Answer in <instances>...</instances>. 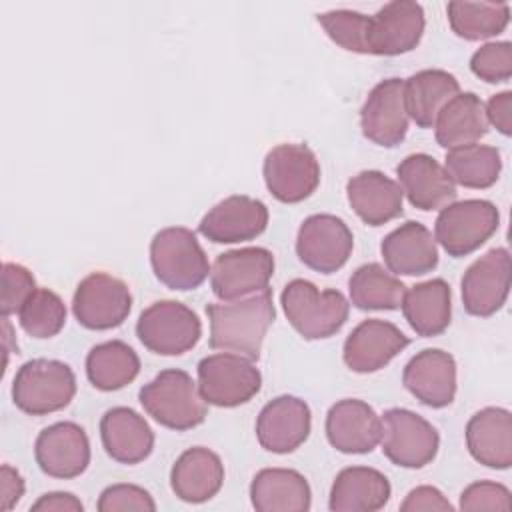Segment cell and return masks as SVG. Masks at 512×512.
I'll return each instance as SVG.
<instances>
[{"mask_svg": "<svg viewBox=\"0 0 512 512\" xmlns=\"http://www.w3.org/2000/svg\"><path fill=\"white\" fill-rule=\"evenodd\" d=\"M250 500L258 512H306L312 504V492L300 472L264 468L252 478Z\"/></svg>", "mask_w": 512, "mask_h": 512, "instance_id": "30", "label": "cell"}, {"mask_svg": "<svg viewBox=\"0 0 512 512\" xmlns=\"http://www.w3.org/2000/svg\"><path fill=\"white\" fill-rule=\"evenodd\" d=\"M312 428V414L304 400L282 394L270 400L256 418L260 446L274 454H288L302 446Z\"/></svg>", "mask_w": 512, "mask_h": 512, "instance_id": "19", "label": "cell"}, {"mask_svg": "<svg viewBox=\"0 0 512 512\" xmlns=\"http://www.w3.org/2000/svg\"><path fill=\"white\" fill-rule=\"evenodd\" d=\"M488 126L484 102L474 92H458L438 112L432 128L436 142L446 150H454L476 144L488 134Z\"/></svg>", "mask_w": 512, "mask_h": 512, "instance_id": "31", "label": "cell"}, {"mask_svg": "<svg viewBox=\"0 0 512 512\" xmlns=\"http://www.w3.org/2000/svg\"><path fill=\"white\" fill-rule=\"evenodd\" d=\"M500 224V212L490 200H462L444 206L434 222V240L452 258L478 250Z\"/></svg>", "mask_w": 512, "mask_h": 512, "instance_id": "8", "label": "cell"}, {"mask_svg": "<svg viewBox=\"0 0 512 512\" xmlns=\"http://www.w3.org/2000/svg\"><path fill=\"white\" fill-rule=\"evenodd\" d=\"M262 386V374L250 358L220 352L198 362V390L208 404L234 408L250 402Z\"/></svg>", "mask_w": 512, "mask_h": 512, "instance_id": "7", "label": "cell"}, {"mask_svg": "<svg viewBox=\"0 0 512 512\" xmlns=\"http://www.w3.org/2000/svg\"><path fill=\"white\" fill-rule=\"evenodd\" d=\"M424 10L412 0H394L370 16L368 52L398 56L414 50L424 34Z\"/></svg>", "mask_w": 512, "mask_h": 512, "instance_id": "17", "label": "cell"}, {"mask_svg": "<svg viewBox=\"0 0 512 512\" xmlns=\"http://www.w3.org/2000/svg\"><path fill=\"white\" fill-rule=\"evenodd\" d=\"M132 310L130 288L108 272H92L76 286L72 312L88 330H110L120 326Z\"/></svg>", "mask_w": 512, "mask_h": 512, "instance_id": "12", "label": "cell"}, {"mask_svg": "<svg viewBox=\"0 0 512 512\" xmlns=\"http://www.w3.org/2000/svg\"><path fill=\"white\" fill-rule=\"evenodd\" d=\"M484 108H486L488 124H492L500 134L510 136L512 134V92L504 90L494 94Z\"/></svg>", "mask_w": 512, "mask_h": 512, "instance_id": "45", "label": "cell"}, {"mask_svg": "<svg viewBox=\"0 0 512 512\" xmlns=\"http://www.w3.org/2000/svg\"><path fill=\"white\" fill-rule=\"evenodd\" d=\"M30 510L34 512H82L84 504L70 492H48L42 494L32 506Z\"/></svg>", "mask_w": 512, "mask_h": 512, "instance_id": "47", "label": "cell"}, {"mask_svg": "<svg viewBox=\"0 0 512 512\" xmlns=\"http://www.w3.org/2000/svg\"><path fill=\"white\" fill-rule=\"evenodd\" d=\"M396 176L408 202L418 210H442L458 196L456 184L430 154H410L396 166Z\"/></svg>", "mask_w": 512, "mask_h": 512, "instance_id": "23", "label": "cell"}, {"mask_svg": "<svg viewBox=\"0 0 512 512\" xmlns=\"http://www.w3.org/2000/svg\"><path fill=\"white\" fill-rule=\"evenodd\" d=\"M380 416L358 398H344L326 414V438L342 454H368L380 442Z\"/></svg>", "mask_w": 512, "mask_h": 512, "instance_id": "22", "label": "cell"}, {"mask_svg": "<svg viewBox=\"0 0 512 512\" xmlns=\"http://www.w3.org/2000/svg\"><path fill=\"white\" fill-rule=\"evenodd\" d=\"M408 120L402 78H386L378 82L360 110L364 138L384 148H394L406 138Z\"/></svg>", "mask_w": 512, "mask_h": 512, "instance_id": "15", "label": "cell"}, {"mask_svg": "<svg viewBox=\"0 0 512 512\" xmlns=\"http://www.w3.org/2000/svg\"><path fill=\"white\" fill-rule=\"evenodd\" d=\"M222 484L224 464L216 452L204 446L184 450L170 470L172 492L188 504L210 500L220 492Z\"/></svg>", "mask_w": 512, "mask_h": 512, "instance_id": "28", "label": "cell"}, {"mask_svg": "<svg viewBox=\"0 0 512 512\" xmlns=\"http://www.w3.org/2000/svg\"><path fill=\"white\" fill-rule=\"evenodd\" d=\"M444 168L454 180L464 188H490L496 184L502 158L500 150L486 144H470L446 152Z\"/></svg>", "mask_w": 512, "mask_h": 512, "instance_id": "36", "label": "cell"}, {"mask_svg": "<svg viewBox=\"0 0 512 512\" xmlns=\"http://www.w3.org/2000/svg\"><path fill=\"white\" fill-rule=\"evenodd\" d=\"M34 456L44 474L70 480L88 468L90 440L82 426L74 422H56L38 434Z\"/></svg>", "mask_w": 512, "mask_h": 512, "instance_id": "18", "label": "cell"}, {"mask_svg": "<svg viewBox=\"0 0 512 512\" xmlns=\"http://www.w3.org/2000/svg\"><path fill=\"white\" fill-rule=\"evenodd\" d=\"M402 512H420V510H442L452 512L454 506L444 498V494L434 486H416L408 492L404 502L400 504Z\"/></svg>", "mask_w": 512, "mask_h": 512, "instance_id": "44", "label": "cell"}, {"mask_svg": "<svg viewBox=\"0 0 512 512\" xmlns=\"http://www.w3.org/2000/svg\"><path fill=\"white\" fill-rule=\"evenodd\" d=\"M36 292V280L32 272L16 262L2 264V316L18 314L26 300Z\"/></svg>", "mask_w": 512, "mask_h": 512, "instance_id": "41", "label": "cell"}, {"mask_svg": "<svg viewBox=\"0 0 512 512\" xmlns=\"http://www.w3.org/2000/svg\"><path fill=\"white\" fill-rule=\"evenodd\" d=\"M348 204L368 226H382L402 214L404 192L380 170H362L346 184Z\"/></svg>", "mask_w": 512, "mask_h": 512, "instance_id": "25", "label": "cell"}, {"mask_svg": "<svg viewBox=\"0 0 512 512\" xmlns=\"http://www.w3.org/2000/svg\"><path fill=\"white\" fill-rule=\"evenodd\" d=\"M206 314L210 320V348L234 352L254 362L276 310L272 292L266 288L240 300L208 304Z\"/></svg>", "mask_w": 512, "mask_h": 512, "instance_id": "1", "label": "cell"}, {"mask_svg": "<svg viewBox=\"0 0 512 512\" xmlns=\"http://www.w3.org/2000/svg\"><path fill=\"white\" fill-rule=\"evenodd\" d=\"M402 384L424 406H450L456 396L454 356L440 348H426L418 352L404 366Z\"/></svg>", "mask_w": 512, "mask_h": 512, "instance_id": "21", "label": "cell"}, {"mask_svg": "<svg viewBox=\"0 0 512 512\" xmlns=\"http://www.w3.org/2000/svg\"><path fill=\"white\" fill-rule=\"evenodd\" d=\"M280 302L292 328L304 340H322L334 336L348 320L350 304L338 290H320L304 278L290 280Z\"/></svg>", "mask_w": 512, "mask_h": 512, "instance_id": "3", "label": "cell"}, {"mask_svg": "<svg viewBox=\"0 0 512 512\" xmlns=\"http://www.w3.org/2000/svg\"><path fill=\"white\" fill-rule=\"evenodd\" d=\"M460 92L454 74L440 68H426L404 80V98L408 118L418 128H432L438 112Z\"/></svg>", "mask_w": 512, "mask_h": 512, "instance_id": "33", "label": "cell"}, {"mask_svg": "<svg viewBox=\"0 0 512 512\" xmlns=\"http://www.w3.org/2000/svg\"><path fill=\"white\" fill-rule=\"evenodd\" d=\"M510 292V252L492 248L474 260L462 276V304L472 316L496 314Z\"/></svg>", "mask_w": 512, "mask_h": 512, "instance_id": "14", "label": "cell"}, {"mask_svg": "<svg viewBox=\"0 0 512 512\" xmlns=\"http://www.w3.org/2000/svg\"><path fill=\"white\" fill-rule=\"evenodd\" d=\"M350 300L358 310H398L406 286L378 262L358 266L348 280Z\"/></svg>", "mask_w": 512, "mask_h": 512, "instance_id": "35", "label": "cell"}, {"mask_svg": "<svg viewBox=\"0 0 512 512\" xmlns=\"http://www.w3.org/2000/svg\"><path fill=\"white\" fill-rule=\"evenodd\" d=\"M460 508L462 510H502L508 512L512 508L510 490L500 482L480 480L466 486L460 494Z\"/></svg>", "mask_w": 512, "mask_h": 512, "instance_id": "43", "label": "cell"}, {"mask_svg": "<svg viewBox=\"0 0 512 512\" xmlns=\"http://www.w3.org/2000/svg\"><path fill=\"white\" fill-rule=\"evenodd\" d=\"M408 344V336L396 324L380 318H368L344 340L342 358L352 372L368 374L384 368Z\"/></svg>", "mask_w": 512, "mask_h": 512, "instance_id": "20", "label": "cell"}, {"mask_svg": "<svg viewBox=\"0 0 512 512\" xmlns=\"http://www.w3.org/2000/svg\"><path fill=\"white\" fill-rule=\"evenodd\" d=\"M262 172L268 192L284 204L306 200L320 184V164L306 144L274 146L264 158Z\"/></svg>", "mask_w": 512, "mask_h": 512, "instance_id": "10", "label": "cell"}, {"mask_svg": "<svg viewBox=\"0 0 512 512\" xmlns=\"http://www.w3.org/2000/svg\"><path fill=\"white\" fill-rule=\"evenodd\" d=\"M470 70L484 82H506L512 76V44L488 42L470 58Z\"/></svg>", "mask_w": 512, "mask_h": 512, "instance_id": "40", "label": "cell"}, {"mask_svg": "<svg viewBox=\"0 0 512 512\" xmlns=\"http://www.w3.org/2000/svg\"><path fill=\"white\" fill-rule=\"evenodd\" d=\"M268 226V208L262 200L234 194L212 206L198 224V232L214 244L246 242Z\"/></svg>", "mask_w": 512, "mask_h": 512, "instance_id": "16", "label": "cell"}, {"mask_svg": "<svg viewBox=\"0 0 512 512\" xmlns=\"http://www.w3.org/2000/svg\"><path fill=\"white\" fill-rule=\"evenodd\" d=\"M466 446L470 456L496 470L512 464V416L506 408L488 406L466 424Z\"/></svg>", "mask_w": 512, "mask_h": 512, "instance_id": "27", "label": "cell"}, {"mask_svg": "<svg viewBox=\"0 0 512 512\" xmlns=\"http://www.w3.org/2000/svg\"><path fill=\"white\" fill-rule=\"evenodd\" d=\"M24 496V480L10 464H2L0 468V510H12L20 498Z\"/></svg>", "mask_w": 512, "mask_h": 512, "instance_id": "46", "label": "cell"}, {"mask_svg": "<svg viewBox=\"0 0 512 512\" xmlns=\"http://www.w3.org/2000/svg\"><path fill=\"white\" fill-rule=\"evenodd\" d=\"M352 248V230L334 214H312L298 228L296 254L310 270L322 274L340 270L348 262Z\"/></svg>", "mask_w": 512, "mask_h": 512, "instance_id": "13", "label": "cell"}, {"mask_svg": "<svg viewBox=\"0 0 512 512\" xmlns=\"http://www.w3.org/2000/svg\"><path fill=\"white\" fill-rule=\"evenodd\" d=\"M450 28L464 40H484L500 34L510 20L508 2H448Z\"/></svg>", "mask_w": 512, "mask_h": 512, "instance_id": "37", "label": "cell"}, {"mask_svg": "<svg viewBox=\"0 0 512 512\" xmlns=\"http://www.w3.org/2000/svg\"><path fill=\"white\" fill-rule=\"evenodd\" d=\"M272 274V252L260 246H248L218 254L210 268V286L216 298L230 302L266 290Z\"/></svg>", "mask_w": 512, "mask_h": 512, "instance_id": "11", "label": "cell"}, {"mask_svg": "<svg viewBox=\"0 0 512 512\" xmlns=\"http://www.w3.org/2000/svg\"><path fill=\"white\" fill-rule=\"evenodd\" d=\"M100 438L106 454L120 464H138L152 454L154 432L136 410L116 406L100 420Z\"/></svg>", "mask_w": 512, "mask_h": 512, "instance_id": "26", "label": "cell"}, {"mask_svg": "<svg viewBox=\"0 0 512 512\" xmlns=\"http://www.w3.org/2000/svg\"><path fill=\"white\" fill-rule=\"evenodd\" d=\"M388 270L396 276H422L438 266V248L432 232L414 220L394 228L380 246Z\"/></svg>", "mask_w": 512, "mask_h": 512, "instance_id": "24", "label": "cell"}, {"mask_svg": "<svg viewBox=\"0 0 512 512\" xmlns=\"http://www.w3.org/2000/svg\"><path fill=\"white\" fill-rule=\"evenodd\" d=\"M154 276L170 290H194L210 274V262L196 234L184 226L162 228L150 242Z\"/></svg>", "mask_w": 512, "mask_h": 512, "instance_id": "4", "label": "cell"}, {"mask_svg": "<svg viewBox=\"0 0 512 512\" xmlns=\"http://www.w3.org/2000/svg\"><path fill=\"white\" fill-rule=\"evenodd\" d=\"M18 322L32 338H52L66 324V306L56 292L36 288V292L20 308Z\"/></svg>", "mask_w": 512, "mask_h": 512, "instance_id": "38", "label": "cell"}, {"mask_svg": "<svg viewBox=\"0 0 512 512\" xmlns=\"http://www.w3.org/2000/svg\"><path fill=\"white\" fill-rule=\"evenodd\" d=\"M318 24L324 28L328 38L336 42L340 48L370 54L368 52V30L370 16L356 10H330L318 14Z\"/></svg>", "mask_w": 512, "mask_h": 512, "instance_id": "39", "label": "cell"}, {"mask_svg": "<svg viewBox=\"0 0 512 512\" xmlns=\"http://www.w3.org/2000/svg\"><path fill=\"white\" fill-rule=\"evenodd\" d=\"M96 508L100 512H120V510L154 512L156 502L148 490L136 484H112L102 490Z\"/></svg>", "mask_w": 512, "mask_h": 512, "instance_id": "42", "label": "cell"}, {"mask_svg": "<svg viewBox=\"0 0 512 512\" xmlns=\"http://www.w3.org/2000/svg\"><path fill=\"white\" fill-rule=\"evenodd\" d=\"M388 478L368 466H348L340 470L330 488L332 512H376L390 500Z\"/></svg>", "mask_w": 512, "mask_h": 512, "instance_id": "29", "label": "cell"}, {"mask_svg": "<svg viewBox=\"0 0 512 512\" xmlns=\"http://www.w3.org/2000/svg\"><path fill=\"white\" fill-rule=\"evenodd\" d=\"M76 394V376L60 360L34 358L24 362L12 382L16 408L30 416H44L66 408Z\"/></svg>", "mask_w": 512, "mask_h": 512, "instance_id": "5", "label": "cell"}, {"mask_svg": "<svg viewBox=\"0 0 512 512\" xmlns=\"http://www.w3.org/2000/svg\"><path fill=\"white\" fill-rule=\"evenodd\" d=\"M400 308L418 336H438L448 328L452 316L450 286L442 278L420 282L406 290Z\"/></svg>", "mask_w": 512, "mask_h": 512, "instance_id": "32", "label": "cell"}, {"mask_svg": "<svg viewBox=\"0 0 512 512\" xmlns=\"http://www.w3.org/2000/svg\"><path fill=\"white\" fill-rule=\"evenodd\" d=\"M380 424L382 452L392 464L422 468L436 458L440 436L420 414L406 408H390L382 414Z\"/></svg>", "mask_w": 512, "mask_h": 512, "instance_id": "9", "label": "cell"}, {"mask_svg": "<svg viewBox=\"0 0 512 512\" xmlns=\"http://www.w3.org/2000/svg\"><path fill=\"white\" fill-rule=\"evenodd\" d=\"M138 400L148 416L172 430H190L206 420L208 408L192 376L180 368L162 370L144 384Z\"/></svg>", "mask_w": 512, "mask_h": 512, "instance_id": "2", "label": "cell"}, {"mask_svg": "<svg viewBox=\"0 0 512 512\" xmlns=\"http://www.w3.org/2000/svg\"><path fill=\"white\" fill-rule=\"evenodd\" d=\"M138 340L154 354L180 356L202 336V322L192 308L176 300H158L136 322Z\"/></svg>", "mask_w": 512, "mask_h": 512, "instance_id": "6", "label": "cell"}, {"mask_svg": "<svg viewBox=\"0 0 512 512\" xmlns=\"http://www.w3.org/2000/svg\"><path fill=\"white\" fill-rule=\"evenodd\" d=\"M140 372L138 354L122 340H108L90 348L86 376L102 392H114L130 384Z\"/></svg>", "mask_w": 512, "mask_h": 512, "instance_id": "34", "label": "cell"}]
</instances>
